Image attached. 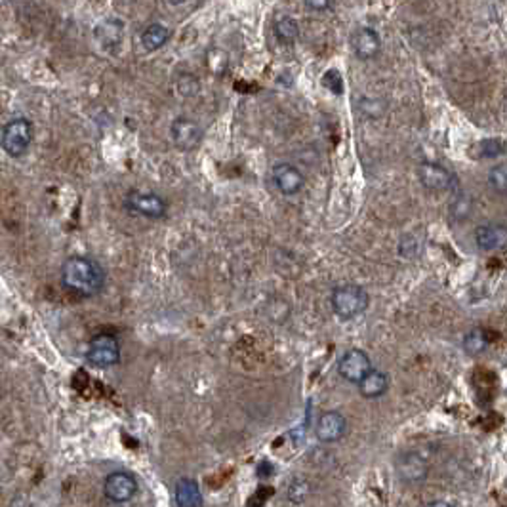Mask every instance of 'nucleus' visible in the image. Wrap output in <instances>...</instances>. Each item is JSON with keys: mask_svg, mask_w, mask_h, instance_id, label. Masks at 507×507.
Masks as SVG:
<instances>
[{"mask_svg": "<svg viewBox=\"0 0 507 507\" xmlns=\"http://www.w3.org/2000/svg\"><path fill=\"white\" fill-rule=\"evenodd\" d=\"M332 309L342 321H351L368 309L370 298L359 284H343L332 292Z\"/></svg>", "mask_w": 507, "mask_h": 507, "instance_id": "nucleus-2", "label": "nucleus"}, {"mask_svg": "<svg viewBox=\"0 0 507 507\" xmlns=\"http://www.w3.org/2000/svg\"><path fill=\"white\" fill-rule=\"evenodd\" d=\"M130 212L138 216L149 218V220H159L166 214V202L157 193H147V191H130L124 201Z\"/></svg>", "mask_w": 507, "mask_h": 507, "instance_id": "nucleus-5", "label": "nucleus"}, {"mask_svg": "<svg viewBox=\"0 0 507 507\" xmlns=\"http://www.w3.org/2000/svg\"><path fill=\"white\" fill-rule=\"evenodd\" d=\"M62 282L69 292L79 298H94L104 288L105 273L92 257L73 256L63 263Z\"/></svg>", "mask_w": 507, "mask_h": 507, "instance_id": "nucleus-1", "label": "nucleus"}, {"mask_svg": "<svg viewBox=\"0 0 507 507\" xmlns=\"http://www.w3.org/2000/svg\"><path fill=\"white\" fill-rule=\"evenodd\" d=\"M33 141V124L19 116L13 118L2 128V135H0V145L6 151L10 157H21V155L29 149Z\"/></svg>", "mask_w": 507, "mask_h": 507, "instance_id": "nucleus-3", "label": "nucleus"}, {"mask_svg": "<svg viewBox=\"0 0 507 507\" xmlns=\"http://www.w3.org/2000/svg\"><path fill=\"white\" fill-rule=\"evenodd\" d=\"M477 246L484 252L500 250L506 246L507 233L503 225H481L475 231Z\"/></svg>", "mask_w": 507, "mask_h": 507, "instance_id": "nucleus-15", "label": "nucleus"}, {"mask_svg": "<svg viewBox=\"0 0 507 507\" xmlns=\"http://www.w3.org/2000/svg\"><path fill=\"white\" fill-rule=\"evenodd\" d=\"M275 35L281 43L292 44L300 35V25L294 18H281L275 23Z\"/></svg>", "mask_w": 507, "mask_h": 507, "instance_id": "nucleus-19", "label": "nucleus"}, {"mask_svg": "<svg viewBox=\"0 0 507 507\" xmlns=\"http://www.w3.org/2000/svg\"><path fill=\"white\" fill-rule=\"evenodd\" d=\"M86 361L96 368H109L121 361V343L113 334H98L86 349Z\"/></svg>", "mask_w": 507, "mask_h": 507, "instance_id": "nucleus-4", "label": "nucleus"}, {"mask_svg": "<svg viewBox=\"0 0 507 507\" xmlns=\"http://www.w3.org/2000/svg\"><path fill=\"white\" fill-rule=\"evenodd\" d=\"M489 184L490 187L500 193V195H506L507 191V170L506 165H498L494 166L492 170L489 172Z\"/></svg>", "mask_w": 507, "mask_h": 507, "instance_id": "nucleus-22", "label": "nucleus"}, {"mask_svg": "<svg viewBox=\"0 0 507 507\" xmlns=\"http://www.w3.org/2000/svg\"><path fill=\"white\" fill-rule=\"evenodd\" d=\"M389 387V378L387 374H384L381 370H370L364 378L359 381V391L364 399H378L381 397Z\"/></svg>", "mask_w": 507, "mask_h": 507, "instance_id": "nucleus-16", "label": "nucleus"}, {"mask_svg": "<svg viewBox=\"0 0 507 507\" xmlns=\"http://www.w3.org/2000/svg\"><path fill=\"white\" fill-rule=\"evenodd\" d=\"M174 496H176L177 507H202V503H204L201 486L195 479H189V477H184V479L177 481Z\"/></svg>", "mask_w": 507, "mask_h": 507, "instance_id": "nucleus-14", "label": "nucleus"}, {"mask_svg": "<svg viewBox=\"0 0 507 507\" xmlns=\"http://www.w3.org/2000/svg\"><path fill=\"white\" fill-rule=\"evenodd\" d=\"M418 177L425 189L429 191H448L452 189L454 176L446 170L445 166L437 165V162H423L418 168Z\"/></svg>", "mask_w": 507, "mask_h": 507, "instance_id": "nucleus-10", "label": "nucleus"}, {"mask_svg": "<svg viewBox=\"0 0 507 507\" xmlns=\"http://www.w3.org/2000/svg\"><path fill=\"white\" fill-rule=\"evenodd\" d=\"M345 429H347V422H345L343 414H340L336 410H330V412H324L318 418L315 435L321 442H336L345 435Z\"/></svg>", "mask_w": 507, "mask_h": 507, "instance_id": "nucleus-11", "label": "nucleus"}, {"mask_svg": "<svg viewBox=\"0 0 507 507\" xmlns=\"http://www.w3.org/2000/svg\"><path fill=\"white\" fill-rule=\"evenodd\" d=\"M379 50H381V38L372 27H361L353 35V52L362 62L376 57Z\"/></svg>", "mask_w": 507, "mask_h": 507, "instance_id": "nucleus-13", "label": "nucleus"}, {"mask_svg": "<svg viewBox=\"0 0 507 507\" xmlns=\"http://www.w3.org/2000/svg\"><path fill=\"white\" fill-rule=\"evenodd\" d=\"M309 492H311V486L306 479H294L288 486V500L294 501V503H303Z\"/></svg>", "mask_w": 507, "mask_h": 507, "instance_id": "nucleus-21", "label": "nucleus"}, {"mask_svg": "<svg viewBox=\"0 0 507 507\" xmlns=\"http://www.w3.org/2000/svg\"><path fill=\"white\" fill-rule=\"evenodd\" d=\"M486 345H489L486 334H484L483 330H479V328H475V330H471L469 334H467V336L464 338V349L469 355L483 353L484 349H486Z\"/></svg>", "mask_w": 507, "mask_h": 507, "instance_id": "nucleus-20", "label": "nucleus"}, {"mask_svg": "<svg viewBox=\"0 0 507 507\" xmlns=\"http://www.w3.org/2000/svg\"><path fill=\"white\" fill-rule=\"evenodd\" d=\"M321 82H323L324 88L330 90L332 94H336V96H342L343 94V77L336 69H328V71L323 74Z\"/></svg>", "mask_w": 507, "mask_h": 507, "instance_id": "nucleus-23", "label": "nucleus"}, {"mask_svg": "<svg viewBox=\"0 0 507 507\" xmlns=\"http://www.w3.org/2000/svg\"><path fill=\"white\" fill-rule=\"evenodd\" d=\"M477 149H479V153H477L479 159H494L503 153V143L500 140H483L477 145Z\"/></svg>", "mask_w": 507, "mask_h": 507, "instance_id": "nucleus-24", "label": "nucleus"}, {"mask_svg": "<svg viewBox=\"0 0 507 507\" xmlns=\"http://www.w3.org/2000/svg\"><path fill=\"white\" fill-rule=\"evenodd\" d=\"M170 134H172V141L177 149L182 151H193L196 147L201 145L202 141V128L195 121L191 118H185V116H179L176 118L170 126Z\"/></svg>", "mask_w": 507, "mask_h": 507, "instance_id": "nucleus-9", "label": "nucleus"}, {"mask_svg": "<svg viewBox=\"0 0 507 507\" xmlns=\"http://www.w3.org/2000/svg\"><path fill=\"white\" fill-rule=\"evenodd\" d=\"M395 471L403 483L416 484L428 479L429 464L418 452H403L395 459Z\"/></svg>", "mask_w": 507, "mask_h": 507, "instance_id": "nucleus-8", "label": "nucleus"}, {"mask_svg": "<svg viewBox=\"0 0 507 507\" xmlns=\"http://www.w3.org/2000/svg\"><path fill=\"white\" fill-rule=\"evenodd\" d=\"M425 507H452L448 501H445V500H435V501H431V503H428Z\"/></svg>", "mask_w": 507, "mask_h": 507, "instance_id": "nucleus-27", "label": "nucleus"}, {"mask_svg": "<svg viewBox=\"0 0 507 507\" xmlns=\"http://www.w3.org/2000/svg\"><path fill=\"white\" fill-rule=\"evenodd\" d=\"M469 214V199L467 196H459L458 201L452 204V216H456L458 220H465Z\"/></svg>", "mask_w": 507, "mask_h": 507, "instance_id": "nucleus-25", "label": "nucleus"}, {"mask_svg": "<svg viewBox=\"0 0 507 507\" xmlns=\"http://www.w3.org/2000/svg\"><path fill=\"white\" fill-rule=\"evenodd\" d=\"M307 8H313V10H328L332 6L330 2H307Z\"/></svg>", "mask_w": 507, "mask_h": 507, "instance_id": "nucleus-26", "label": "nucleus"}, {"mask_svg": "<svg viewBox=\"0 0 507 507\" xmlns=\"http://www.w3.org/2000/svg\"><path fill=\"white\" fill-rule=\"evenodd\" d=\"M105 496L115 503H126L138 492V481L134 475H130L126 471H115L111 473L104 483Z\"/></svg>", "mask_w": 507, "mask_h": 507, "instance_id": "nucleus-7", "label": "nucleus"}, {"mask_svg": "<svg viewBox=\"0 0 507 507\" xmlns=\"http://www.w3.org/2000/svg\"><path fill=\"white\" fill-rule=\"evenodd\" d=\"M273 182H275L277 189L281 191L282 195H296L300 193L301 187L306 185V177L296 166L282 162L273 168Z\"/></svg>", "mask_w": 507, "mask_h": 507, "instance_id": "nucleus-12", "label": "nucleus"}, {"mask_svg": "<svg viewBox=\"0 0 507 507\" xmlns=\"http://www.w3.org/2000/svg\"><path fill=\"white\" fill-rule=\"evenodd\" d=\"M370 370H372V362L362 349H349L338 364L340 376L351 381V384H359Z\"/></svg>", "mask_w": 507, "mask_h": 507, "instance_id": "nucleus-6", "label": "nucleus"}, {"mask_svg": "<svg viewBox=\"0 0 507 507\" xmlns=\"http://www.w3.org/2000/svg\"><path fill=\"white\" fill-rule=\"evenodd\" d=\"M168 38H170V31L162 23H151L149 27H145V31L141 33V44L149 52L162 48L168 43Z\"/></svg>", "mask_w": 507, "mask_h": 507, "instance_id": "nucleus-17", "label": "nucleus"}, {"mask_svg": "<svg viewBox=\"0 0 507 507\" xmlns=\"http://www.w3.org/2000/svg\"><path fill=\"white\" fill-rule=\"evenodd\" d=\"M96 37L104 46H115L123 38V23L116 19H107L96 29Z\"/></svg>", "mask_w": 507, "mask_h": 507, "instance_id": "nucleus-18", "label": "nucleus"}]
</instances>
